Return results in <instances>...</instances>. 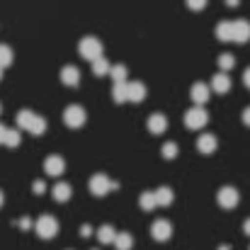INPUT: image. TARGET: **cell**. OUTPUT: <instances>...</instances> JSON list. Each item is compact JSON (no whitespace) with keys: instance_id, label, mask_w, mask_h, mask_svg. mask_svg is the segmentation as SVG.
Returning a JSON list of instances; mask_svg holds the SVG:
<instances>
[{"instance_id":"16","label":"cell","mask_w":250,"mask_h":250,"mask_svg":"<svg viewBox=\"0 0 250 250\" xmlns=\"http://www.w3.org/2000/svg\"><path fill=\"white\" fill-rule=\"evenodd\" d=\"M146 95H148V90H146V85L144 83H129V102H144L146 100Z\"/></svg>"},{"instance_id":"1","label":"cell","mask_w":250,"mask_h":250,"mask_svg":"<svg viewBox=\"0 0 250 250\" xmlns=\"http://www.w3.org/2000/svg\"><path fill=\"white\" fill-rule=\"evenodd\" d=\"M17 126L29 131V134H34V136H39V134L46 131V119L34 114L32 109H22V112H17Z\"/></svg>"},{"instance_id":"18","label":"cell","mask_w":250,"mask_h":250,"mask_svg":"<svg viewBox=\"0 0 250 250\" xmlns=\"http://www.w3.org/2000/svg\"><path fill=\"white\" fill-rule=\"evenodd\" d=\"M112 97H114L117 104L129 102V83H114L112 85Z\"/></svg>"},{"instance_id":"25","label":"cell","mask_w":250,"mask_h":250,"mask_svg":"<svg viewBox=\"0 0 250 250\" xmlns=\"http://www.w3.org/2000/svg\"><path fill=\"white\" fill-rule=\"evenodd\" d=\"M12 59H15L12 49H10L7 44H0V68H2V71H5V68L12 63Z\"/></svg>"},{"instance_id":"20","label":"cell","mask_w":250,"mask_h":250,"mask_svg":"<svg viewBox=\"0 0 250 250\" xmlns=\"http://www.w3.org/2000/svg\"><path fill=\"white\" fill-rule=\"evenodd\" d=\"M153 192H156L158 207H170V204H172V199H175V192H172L170 187H158V189H153Z\"/></svg>"},{"instance_id":"6","label":"cell","mask_w":250,"mask_h":250,"mask_svg":"<svg viewBox=\"0 0 250 250\" xmlns=\"http://www.w3.org/2000/svg\"><path fill=\"white\" fill-rule=\"evenodd\" d=\"M207 122H209V114H207L204 107H192V109L185 112V126L192 129V131L194 129H204Z\"/></svg>"},{"instance_id":"12","label":"cell","mask_w":250,"mask_h":250,"mask_svg":"<svg viewBox=\"0 0 250 250\" xmlns=\"http://www.w3.org/2000/svg\"><path fill=\"white\" fill-rule=\"evenodd\" d=\"M59 78H61V83L63 85L76 87V85L81 83V71H78L76 66H63V68H61V73H59Z\"/></svg>"},{"instance_id":"34","label":"cell","mask_w":250,"mask_h":250,"mask_svg":"<svg viewBox=\"0 0 250 250\" xmlns=\"http://www.w3.org/2000/svg\"><path fill=\"white\" fill-rule=\"evenodd\" d=\"M5 136H7V129L0 124V144H5Z\"/></svg>"},{"instance_id":"23","label":"cell","mask_w":250,"mask_h":250,"mask_svg":"<svg viewBox=\"0 0 250 250\" xmlns=\"http://www.w3.org/2000/svg\"><path fill=\"white\" fill-rule=\"evenodd\" d=\"M114 248L117 250H131L134 248V238H131V233H117V238H114Z\"/></svg>"},{"instance_id":"38","label":"cell","mask_w":250,"mask_h":250,"mask_svg":"<svg viewBox=\"0 0 250 250\" xmlns=\"http://www.w3.org/2000/svg\"><path fill=\"white\" fill-rule=\"evenodd\" d=\"M243 231L250 236V219H246V224H243Z\"/></svg>"},{"instance_id":"32","label":"cell","mask_w":250,"mask_h":250,"mask_svg":"<svg viewBox=\"0 0 250 250\" xmlns=\"http://www.w3.org/2000/svg\"><path fill=\"white\" fill-rule=\"evenodd\" d=\"M243 124H246V126H250V107L243 112Z\"/></svg>"},{"instance_id":"37","label":"cell","mask_w":250,"mask_h":250,"mask_svg":"<svg viewBox=\"0 0 250 250\" xmlns=\"http://www.w3.org/2000/svg\"><path fill=\"white\" fill-rule=\"evenodd\" d=\"M238 2H241V0H226V5H229V7H238Z\"/></svg>"},{"instance_id":"39","label":"cell","mask_w":250,"mask_h":250,"mask_svg":"<svg viewBox=\"0 0 250 250\" xmlns=\"http://www.w3.org/2000/svg\"><path fill=\"white\" fill-rule=\"evenodd\" d=\"M5 204V194H2V189H0V207Z\"/></svg>"},{"instance_id":"41","label":"cell","mask_w":250,"mask_h":250,"mask_svg":"<svg viewBox=\"0 0 250 250\" xmlns=\"http://www.w3.org/2000/svg\"><path fill=\"white\" fill-rule=\"evenodd\" d=\"M0 81H2V68H0Z\"/></svg>"},{"instance_id":"13","label":"cell","mask_w":250,"mask_h":250,"mask_svg":"<svg viewBox=\"0 0 250 250\" xmlns=\"http://www.w3.org/2000/svg\"><path fill=\"white\" fill-rule=\"evenodd\" d=\"M51 194H54V199H56L59 204H63V202H68V199H71V194H73V189H71V185H68V182H63V180H59V182L54 185V189H51Z\"/></svg>"},{"instance_id":"30","label":"cell","mask_w":250,"mask_h":250,"mask_svg":"<svg viewBox=\"0 0 250 250\" xmlns=\"http://www.w3.org/2000/svg\"><path fill=\"white\" fill-rule=\"evenodd\" d=\"M185 2H187V7H189L192 12H202V10L207 7L209 0H185Z\"/></svg>"},{"instance_id":"3","label":"cell","mask_w":250,"mask_h":250,"mask_svg":"<svg viewBox=\"0 0 250 250\" xmlns=\"http://www.w3.org/2000/svg\"><path fill=\"white\" fill-rule=\"evenodd\" d=\"M34 231H37V236L39 238H44V241H51L56 233H59V221L54 219V216H39L37 219V224H34Z\"/></svg>"},{"instance_id":"15","label":"cell","mask_w":250,"mask_h":250,"mask_svg":"<svg viewBox=\"0 0 250 250\" xmlns=\"http://www.w3.org/2000/svg\"><path fill=\"white\" fill-rule=\"evenodd\" d=\"M248 39H250V22H246V20L233 22V42L243 44V42H248Z\"/></svg>"},{"instance_id":"35","label":"cell","mask_w":250,"mask_h":250,"mask_svg":"<svg viewBox=\"0 0 250 250\" xmlns=\"http://www.w3.org/2000/svg\"><path fill=\"white\" fill-rule=\"evenodd\" d=\"M81 236H90V226H81Z\"/></svg>"},{"instance_id":"27","label":"cell","mask_w":250,"mask_h":250,"mask_svg":"<svg viewBox=\"0 0 250 250\" xmlns=\"http://www.w3.org/2000/svg\"><path fill=\"white\" fill-rule=\"evenodd\" d=\"M233 66H236V56H233V54H221V56H219V68H221L224 73L231 71Z\"/></svg>"},{"instance_id":"2","label":"cell","mask_w":250,"mask_h":250,"mask_svg":"<svg viewBox=\"0 0 250 250\" xmlns=\"http://www.w3.org/2000/svg\"><path fill=\"white\" fill-rule=\"evenodd\" d=\"M78 54L87 59V61H97L102 59V42L97 37H83L78 42Z\"/></svg>"},{"instance_id":"19","label":"cell","mask_w":250,"mask_h":250,"mask_svg":"<svg viewBox=\"0 0 250 250\" xmlns=\"http://www.w3.org/2000/svg\"><path fill=\"white\" fill-rule=\"evenodd\" d=\"M139 207H141L144 211H153V209L158 207L156 192H141V197H139Z\"/></svg>"},{"instance_id":"9","label":"cell","mask_w":250,"mask_h":250,"mask_svg":"<svg viewBox=\"0 0 250 250\" xmlns=\"http://www.w3.org/2000/svg\"><path fill=\"white\" fill-rule=\"evenodd\" d=\"M44 170H46V175H51V177H61L63 175V170H66V161H63V156H49L46 161H44Z\"/></svg>"},{"instance_id":"28","label":"cell","mask_w":250,"mask_h":250,"mask_svg":"<svg viewBox=\"0 0 250 250\" xmlns=\"http://www.w3.org/2000/svg\"><path fill=\"white\" fill-rule=\"evenodd\" d=\"M126 66L124 63H119V66H112V78H114V83H126Z\"/></svg>"},{"instance_id":"10","label":"cell","mask_w":250,"mask_h":250,"mask_svg":"<svg viewBox=\"0 0 250 250\" xmlns=\"http://www.w3.org/2000/svg\"><path fill=\"white\" fill-rule=\"evenodd\" d=\"M216 148H219V139H216L214 134H202V136L197 139V151H199V153L209 156V153H214Z\"/></svg>"},{"instance_id":"8","label":"cell","mask_w":250,"mask_h":250,"mask_svg":"<svg viewBox=\"0 0 250 250\" xmlns=\"http://www.w3.org/2000/svg\"><path fill=\"white\" fill-rule=\"evenodd\" d=\"M170 236H172V224H170V221L156 219V221L151 224V238H153V241L166 243V241H170Z\"/></svg>"},{"instance_id":"24","label":"cell","mask_w":250,"mask_h":250,"mask_svg":"<svg viewBox=\"0 0 250 250\" xmlns=\"http://www.w3.org/2000/svg\"><path fill=\"white\" fill-rule=\"evenodd\" d=\"M92 73L95 76H107V73H112V66H109V61L102 56V59H97V61H92Z\"/></svg>"},{"instance_id":"26","label":"cell","mask_w":250,"mask_h":250,"mask_svg":"<svg viewBox=\"0 0 250 250\" xmlns=\"http://www.w3.org/2000/svg\"><path fill=\"white\" fill-rule=\"evenodd\" d=\"M177 153H180V146H177V141H167V144H163V158H166V161L177 158Z\"/></svg>"},{"instance_id":"42","label":"cell","mask_w":250,"mask_h":250,"mask_svg":"<svg viewBox=\"0 0 250 250\" xmlns=\"http://www.w3.org/2000/svg\"><path fill=\"white\" fill-rule=\"evenodd\" d=\"M0 112H2V104H0Z\"/></svg>"},{"instance_id":"36","label":"cell","mask_w":250,"mask_h":250,"mask_svg":"<svg viewBox=\"0 0 250 250\" xmlns=\"http://www.w3.org/2000/svg\"><path fill=\"white\" fill-rule=\"evenodd\" d=\"M20 229H29V219H22L20 221Z\"/></svg>"},{"instance_id":"21","label":"cell","mask_w":250,"mask_h":250,"mask_svg":"<svg viewBox=\"0 0 250 250\" xmlns=\"http://www.w3.org/2000/svg\"><path fill=\"white\" fill-rule=\"evenodd\" d=\"M216 37L221 42H233V22H219L216 24Z\"/></svg>"},{"instance_id":"33","label":"cell","mask_w":250,"mask_h":250,"mask_svg":"<svg viewBox=\"0 0 250 250\" xmlns=\"http://www.w3.org/2000/svg\"><path fill=\"white\" fill-rule=\"evenodd\" d=\"M243 83L246 87H250V68H246V73H243Z\"/></svg>"},{"instance_id":"4","label":"cell","mask_w":250,"mask_h":250,"mask_svg":"<svg viewBox=\"0 0 250 250\" xmlns=\"http://www.w3.org/2000/svg\"><path fill=\"white\" fill-rule=\"evenodd\" d=\"M119 185L114 182V180H109L107 175H102V172H97V175H92L90 177V192L95 194V197H104L107 192H112V189H117Z\"/></svg>"},{"instance_id":"5","label":"cell","mask_w":250,"mask_h":250,"mask_svg":"<svg viewBox=\"0 0 250 250\" xmlns=\"http://www.w3.org/2000/svg\"><path fill=\"white\" fill-rule=\"evenodd\" d=\"M85 122H87V112H85L81 104L66 107V112H63V124H66L68 129H81Z\"/></svg>"},{"instance_id":"22","label":"cell","mask_w":250,"mask_h":250,"mask_svg":"<svg viewBox=\"0 0 250 250\" xmlns=\"http://www.w3.org/2000/svg\"><path fill=\"white\" fill-rule=\"evenodd\" d=\"M114 238H117V231H114L112 226H100V229H97V241H100V243L107 246V243H114Z\"/></svg>"},{"instance_id":"11","label":"cell","mask_w":250,"mask_h":250,"mask_svg":"<svg viewBox=\"0 0 250 250\" xmlns=\"http://www.w3.org/2000/svg\"><path fill=\"white\" fill-rule=\"evenodd\" d=\"M189 97H192V102H194V107H202L207 100H209V87H207V83H197L189 87Z\"/></svg>"},{"instance_id":"31","label":"cell","mask_w":250,"mask_h":250,"mask_svg":"<svg viewBox=\"0 0 250 250\" xmlns=\"http://www.w3.org/2000/svg\"><path fill=\"white\" fill-rule=\"evenodd\" d=\"M34 192H37V194H44V192H46V185H44V180H34Z\"/></svg>"},{"instance_id":"40","label":"cell","mask_w":250,"mask_h":250,"mask_svg":"<svg viewBox=\"0 0 250 250\" xmlns=\"http://www.w3.org/2000/svg\"><path fill=\"white\" fill-rule=\"evenodd\" d=\"M219 250H231L229 246H219Z\"/></svg>"},{"instance_id":"14","label":"cell","mask_w":250,"mask_h":250,"mask_svg":"<svg viewBox=\"0 0 250 250\" xmlns=\"http://www.w3.org/2000/svg\"><path fill=\"white\" fill-rule=\"evenodd\" d=\"M166 129H167V117L161 114V112H153V114L148 117V131H151V134H163Z\"/></svg>"},{"instance_id":"7","label":"cell","mask_w":250,"mask_h":250,"mask_svg":"<svg viewBox=\"0 0 250 250\" xmlns=\"http://www.w3.org/2000/svg\"><path fill=\"white\" fill-rule=\"evenodd\" d=\"M238 202H241V194H238L236 187H221V189L216 192V204H219L221 209H236Z\"/></svg>"},{"instance_id":"29","label":"cell","mask_w":250,"mask_h":250,"mask_svg":"<svg viewBox=\"0 0 250 250\" xmlns=\"http://www.w3.org/2000/svg\"><path fill=\"white\" fill-rule=\"evenodd\" d=\"M20 141H22L20 131H17V129H7V136H5V146H10V148H17V146H20Z\"/></svg>"},{"instance_id":"17","label":"cell","mask_w":250,"mask_h":250,"mask_svg":"<svg viewBox=\"0 0 250 250\" xmlns=\"http://www.w3.org/2000/svg\"><path fill=\"white\" fill-rule=\"evenodd\" d=\"M211 90L219 92V95L229 92V90H231V78H229L226 73H216V76L211 78Z\"/></svg>"}]
</instances>
